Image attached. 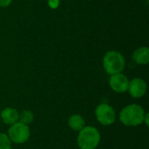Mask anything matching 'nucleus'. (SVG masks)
Here are the masks:
<instances>
[{
    "mask_svg": "<svg viewBox=\"0 0 149 149\" xmlns=\"http://www.w3.org/2000/svg\"><path fill=\"white\" fill-rule=\"evenodd\" d=\"M133 59L138 65H148L149 62V49L146 46L136 49L133 53Z\"/></svg>",
    "mask_w": 149,
    "mask_h": 149,
    "instance_id": "1a4fd4ad",
    "label": "nucleus"
},
{
    "mask_svg": "<svg viewBox=\"0 0 149 149\" xmlns=\"http://www.w3.org/2000/svg\"><path fill=\"white\" fill-rule=\"evenodd\" d=\"M12 0H0V6L1 7H7L11 3Z\"/></svg>",
    "mask_w": 149,
    "mask_h": 149,
    "instance_id": "4468645a",
    "label": "nucleus"
},
{
    "mask_svg": "<svg viewBox=\"0 0 149 149\" xmlns=\"http://www.w3.org/2000/svg\"><path fill=\"white\" fill-rule=\"evenodd\" d=\"M103 65L106 72L110 75L120 73L125 68V58L120 52L110 51L106 53L103 58Z\"/></svg>",
    "mask_w": 149,
    "mask_h": 149,
    "instance_id": "7ed1b4c3",
    "label": "nucleus"
},
{
    "mask_svg": "<svg viewBox=\"0 0 149 149\" xmlns=\"http://www.w3.org/2000/svg\"><path fill=\"white\" fill-rule=\"evenodd\" d=\"M128 78L122 72L113 74L109 78V86L111 89L118 93H124L127 92L129 85Z\"/></svg>",
    "mask_w": 149,
    "mask_h": 149,
    "instance_id": "423d86ee",
    "label": "nucleus"
},
{
    "mask_svg": "<svg viewBox=\"0 0 149 149\" xmlns=\"http://www.w3.org/2000/svg\"><path fill=\"white\" fill-rule=\"evenodd\" d=\"M48 5L51 9H57L59 5V0H48Z\"/></svg>",
    "mask_w": 149,
    "mask_h": 149,
    "instance_id": "ddd939ff",
    "label": "nucleus"
},
{
    "mask_svg": "<svg viewBox=\"0 0 149 149\" xmlns=\"http://www.w3.org/2000/svg\"><path fill=\"white\" fill-rule=\"evenodd\" d=\"M77 144L80 149H96L101 141L100 130L93 126H85L78 132Z\"/></svg>",
    "mask_w": 149,
    "mask_h": 149,
    "instance_id": "f03ea898",
    "label": "nucleus"
},
{
    "mask_svg": "<svg viewBox=\"0 0 149 149\" xmlns=\"http://www.w3.org/2000/svg\"><path fill=\"white\" fill-rule=\"evenodd\" d=\"M6 134L11 143L20 145L29 141L31 136V129L28 125L17 121V123L10 126Z\"/></svg>",
    "mask_w": 149,
    "mask_h": 149,
    "instance_id": "20e7f679",
    "label": "nucleus"
},
{
    "mask_svg": "<svg viewBox=\"0 0 149 149\" xmlns=\"http://www.w3.org/2000/svg\"><path fill=\"white\" fill-rule=\"evenodd\" d=\"M0 118L2 121L9 127L17 123L19 120V112L14 107H5L0 113Z\"/></svg>",
    "mask_w": 149,
    "mask_h": 149,
    "instance_id": "6e6552de",
    "label": "nucleus"
},
{
    "mask_svg": "<svg viewBox=\"0 0 149 149\" xmlns=\"http://www.w3.org/2000/svg\"><path fill=\"white\" fill-rule=\"evenodd\" d=\"M94 113L97 121L104 127H109L115 123L116 112L114 108L107 103H100L98 105Z\"/></svg>",
    "mask_w": 149,
    "mask_h": 149,
    "instance_id": "39448f33",
    "label": "nucleus"
},
{
    "mask_svg": "<svg viewBox=\"0 0 149 149\" xmlns=\"http://www.w3.org/2000/svg\"><path fill=\"white\" fill-rule=\"evenodd\" d=\"M146 113L147 112L141 106L130 104L121 109L119 114V120L126 127H138L143 124Z\"/></svg>",
    "mask_w": 149,
    "mask_h": 149,
    "instance_id": "f257e3e1",
    "label": "nucleus"
},
{
    "mask_svg": "<svg viewBox=\"0 0 149 149\" xmlns=\"http://www.w3.org/2000/svg\"><path fill=\"white\" fill-rule=\"evenodd\" d=\"M143 124H145L146 127H148L149 126V113L148 112L146 113V115H145V117H144Z\"/></svg>",
    "mask_w": 149,
    "mask_h": 149,
    "instance_id": "2eb2a0df",
    "label": "nucleus"
},
{
    "mask_svg": "<svg viewBox=\"0 0 149 149\" xmlns=\"http://www.w3.org/2000/svg\"><path fill=\"white\" fill-rule=\"evenodd\" d=\"M148 86L144 79L141 78H134L129 81L127 92L134 99H141L145 96Z\"/></svg>",
    "mask_w": 149,
    "mask_h": 149,
    "instance_id": "0eeeda50",
    "label": "nucleus"
},
{
    "mask_svg": "<svg viewBox=\"0 0 149 149\" xmlns=\"http://www.w3.org/2000/svg\"><path fill=\"white\" fill-rule=\"evenodd\" d=\"M34 120V114L30 110H23L19 113V120L18 121L30 126Z\"/></svg>",
    "mask_w": 149,
    "mask_h": 149,
    "instance_id": "9b49d317",
    "label": "nucleus"
},
{
    "mask_svg": "<svg viewBox=\"0 0 149 149\" xmlns=\"http://www.w3.org/2000/svg\"><path fill=\"white\" fill-rule=\"evenodd\" d=\"M69 127L75 132H79L86 125V120L84 117L79 113H74L71 115L68 119Z\"/></svg>",
    "mask_w": 149,
    "mask_h": 149,
    "instance_id": "9d476101",
    "label": "nucleus"
},
{
    "mask_svg": "<svg viewBox=\"0 0 149 149\" xmlns=\"http://www.w3.org/2000/svg\"><path fill=\"white\" fill-rule=\"evenodd\" d=\"M11 141L4 133H0V149H11Z\"/></svg>",
    "mask_w": 149,
    "mask_h": 149,
    "instance_id": "f8f14e48",
    "label": "nucleus"
}]
</instances>
